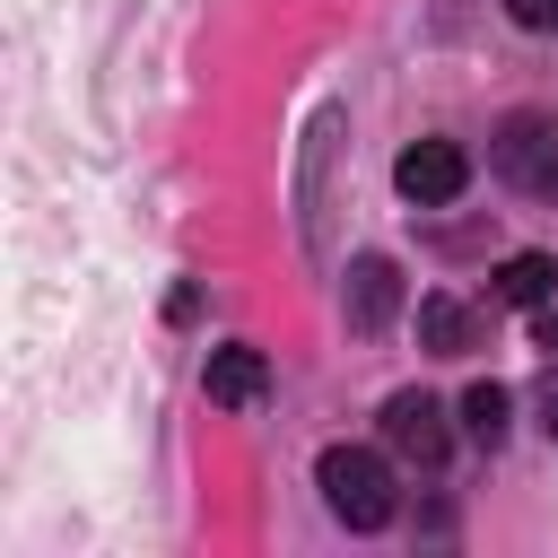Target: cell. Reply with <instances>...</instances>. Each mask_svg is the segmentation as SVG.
Instances as JSON below:
<instances>
[{"mask_svg":"<svg viewBox=\"0 0 558 558\" xmlns=\"http://www.w3.org/2000/svg\"><path fill=\"white\" fill-rule=\"evenodd\" d=\"M541 410H549V436H558V375H549V392H541Z\"/></svg>","mask_w":558,"mask_h":558,"instance_id":"13","label":"cell"},{"mask_svg":"<svg viewBox=\"0 0 558 558\" xmlns=\"http://www.w3.org/2000/svg\"><path fill=\"white\" fill-rule=\"evenodd\" d=\"M384 445H392L401 462L436 471V462L453 453V427H445V410H436L427 392H392V401H384Z\"/></svg>","mask_w":558,"mask_h":558,"instance_id":"4","label":"cell"},{"mask_svg":"<svg viewBox=\"0 0 558 558\" xmlns=\"http://www.w3.org/2000/svg\"><path fill=\"white\" fill-rule=\"evenodd\" d=\"M549 288H558V262L549 253H506L497 262V296L506 305H549Z\"/></svg>","mask_w":558,"mask_h":558,"instance_id":"8","label":"cell"},{"mask_svg":"<svg viewBox=\"0 0 558 558\" xmlns=\"http://www.w3.org/2000/svg\"><path fill=\"white\" fill-rule=\"evenodd\" d=\"M506 17L532 26V35H558V0H506Z\"/></svg>","mask_w":558,"mask_h":558,"instance_id":"11","label":"cell"},{"mask_svg":"<svg viewBox=\"0 0 558 558\" xmlns=\"http://www.w3.org/2000/svg\"><path fill=\"white\" fill-rule=\"evenodd\" d=\"M462 427H471L480 445H506V392H497V384H471V392H462Z\"/></svg>","mask_w":558,"mask_h":558,"instance_id":"10","label":"cell"},{"mask_svg":"<svg viewBox=\"0 0 558 558\" xmlns=\"http://www.w3.org/2000/svg\"><path fill=\"white\" fill-rule=\"evenodd\" d=\"M314 488H323V506H331L349 532H384V523H392V471H384V453H366V445H323Z\"/></svg>","mask_w":558,"mask_h":558,"instance_id":"1","label":"cell"},{"mask_svg":"<svg viewBox=\"0 0 558 558\" xmlns=\"http://www.w3.org/2000/svg\"><path fill=\"white\" fill-rule=\"evenodd\" d=\"M541 349H558V305H549V314H541Z\"/></svg>","mask_w":558,"mask_h":558,"instance_id":"12","label":"cell"},{"mask_svg":"<svg viewBox=\"0 0 558 558\" xmlns=\"http://www.w3.org/2000/svg\"><path fill=\"white\" fill-rule=\"evenodd\" d=\"M418 340L453 357V349H471V314H462L453 296H427V305H418Z\"/></svg>","mask_w":558,"mask_h":558,"instance_id":"9","label":"cell"},{"mask_svg":"<svg viewBox=\"0 0 558 558\" xmlns=\"http://www.w3.org/2000/svg\"><path fill=\"white\" fill-rule=\"evenodd\" d=\"M392 305H401V270H392L384 253H357L349 279H340V314H349V331H384Z\"/></svg>","mask_w":558,"mask_h":558,"instance_id":"5","label":"cell"},{"mask_svg":"<svg viewBox=\"0 0 558 558\" xmlns=\"http://www.w3.org/2000/svg\"><path fill=\"white\" fill-rule=\"evenodd\" d=\"M201 392H209L218 410H253V401L270 392V357H262V349H209Z\"/></svg>","mask_w":558,"mask_h":558,"instance_id":"7","label":"cell"},{"mask_svg":"<svg viewBox=\"0 0 558 558\" xmlns=\"http://www.w3.org/2000/svg\"><path fill=\"white\" fill-rule=\"evenodd\" d=\"M488 157H497V174H506V183H523V192L558 201V113H506V122H497V140H488Z\"/></svg>","mask_w":558,"mask_h":558,"instance_id":"2","label":"cell"},{"mask_svg":"<svg viewBox=\"0 0 558 558\" xmlns=\"http://www.w3.org/2000/svg\"><path fill=\"white\" fill-rule=\"evenodd\" d=\"M331 148H340V113L323 105L305 122V166H296V235L323 244V174H331Z\"/></svg>","mask_w":558,"mask_h":558,"instance_id":"6","label":"cell"},{"mask_svg":"<svg viewBox=\"0 0 558 558\" xmlns=\"http://www.w3.org/2000/svg\"><path fill=\"white\" fill-rule=\"evenodd\" d=\"M392 183H401L418 209H445V201H462V183H471V148H462V140H410L401 166H392Z\"/></svg>","mask_w":558,"mask_h":558,"instance_id":"3","label":"cell"}]
</instances>
